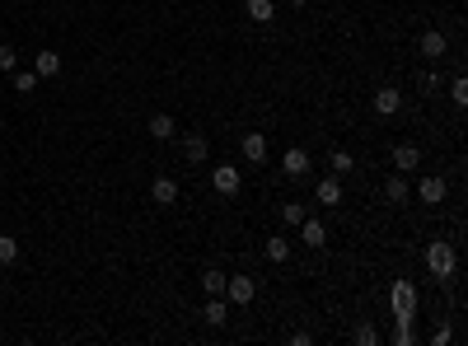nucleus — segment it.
<instances>
[{"mask_svg":"<svg viewBox=\"0 0 468 346\" xmlns=\"http://www.w3.org/2000/svg\"><path fill=\"white\" fill-rule=\"evenodd\" d=\"M454 262H459V257H454V248H450L445 239H431V244H426V271H431L435 281L454 276Z\"/></svg>","mask_w":468,"mask_h":346,"instance_id":"nucleus-1","label":"nucleus"},{"mask_svg":"<svg viewBox=\"0 0 468 346\" xmlns=\"http://www.w3.org/2000/svg\"><path fill=\"white\" fill-rule=\"evenodd\" d=\"M389 304H393V313H398V318H413V313H417V286H413V281H393Z\"/></svg>","mask_w":468,"mask_h":346,"instance_id":"nucleus-2","label":"nucleus"},{"mask_svg":"<svg viewBox=\"0 0 468 346\" xmlns=\"http://www.w3.org/2000/svg\"><path fill=\"white\" fill-rule=\"evenodd\" d=\"M225 295H230V304H253L257 281L253 276H225Z\"/></svg>","mask_w":468,"mask_h":346,"instance_id":"nucleus-3","label":"nucleus"},{"mask_svg":"<svg viewBox=\"0 0 468 346\" xmlns=\"http://www.w3.org/2000/svg\"><path fill=\"white\" fill-rule=\"evenodd\" d=\"M211 183H216V192H220V197H234V192H239V168L234 164H216V173H211Z\"/></svg>","mask_w":468,"mask_h":346,"instance_id":"nucleus-4","label":"nucleus"},{"mask_svg":"<svg viewBox=\"0 0 468 346\" xmlns=\"http://www.w3.org/2000/svg\"><path fill=\"white\" fill-rule=\"evenodd\" d=\"M206 155H211V146H206V136H201V131L183 136V159H188V164H206Z\"/></svg>","mask_w":468,"mask_h":346,"instance_id":"nucleus-5","label":"nucleus"},{"mask_svg":"<svg viewBox=\"0 0 468 346\" xmlns=\"http://www.w3.org/2000/svg\"><path fill=\"white\" fill-rule=\"evenodd\" d=\"M398 108H403V90H389V85H384V90L375 94V112L379 117H393Z\"/></svg>","mask_w":468,"mask_h":346,"instance_id":"nucleus-6","label":"nucleus"},{"mask_svg":"<svg viewBox=\"0 0 468 346\" xmlns=\"http://www.w3.org/2000/svg\"><path fill=\"white\" fill-rule=\"evenodd\" d=\"M281 168H286L290 178H304V173H309V155H304L300 146H290V150H286V159H281Z\"/></svg>","mask_w":468,"mask_h":346,"instance_id":"nucleus-7","label":"nucleus"},{"mask_svg":"<svg viewBox=\"0 0 468 346\" xmlns=\"http://www.w3.org/2000/svg\"><path fill=\"white\" fill-rule=\"evenodd\" d=\"M150 136H155V141H174V136H179V122H174L169 112H155V117H150Z\"/></svg>","mask_w":468,"mask_h":346,"instance_id":"nucleus-8","label":"nucleus"},{"mask_svg":"<svg viewBox=\"0 0 468 346\" xmlns=\"http://www.w3.org/2000/svg\"><path fill=\"white\" fill-rule=\"evenodd\" d=\"M300 234H304V244H309V248H324V244H328V229H324V220H309V215L300 220Z\"/></svg>","mask_w":468,"mask_h":346,"instance_id":"nucleus-9","label":"nucleus"},{"mask_svg":"<svg viewBox=\"0 0 468 346\" xmlns=\"http://www.w3.org/2000/svg\"><path fill=\"white\" fill-rule=\"evenodd\" d=\"M150 197H155L159 206H174V201H179V183H174V178H155V183H150Z\"/></svg>","mask_w":468,"mask_h":346,"instance_id":"nucleus-10","label":"nucleus"},{"mask_svg":"<svg viewBox=\"0 0 468 346\" xmlns=\"http://www.w3.org/2000/svg\"><path fill=\"white\" fill-rule=\"evenodd\" d=\"M314 201H319V206H337V201H342V183H337V178H324L319 188H314Z\"/></svg>","mask_w":468,"mask_h":346,"instance_id":"nucleus-11","label":"nucleus"},{"mask_svg":"<svg viewBox=\"0 0 468 346\" xmlns=\"http://www.w3.org/2000/svg\"><path fill=\"white\" fill-rule=\"evenodd\" d=\"M201 318H206L211 328H220L225 318H230V304H225L220 295H211V300H206V309H201Z\"/></svg>","mask_w":468,"mask_h":346,"instance_id":"nucleus-12","label":"nucleus"},{"mask_svg":"<svg viewBox=\"0 0 468 346\" xmlns=\"http://www.w3.org/2000/svg\"><path fill=\"white\" fill-rule=\"evenodd\" d=\"M244 155L253 159V164H262V159H267V136L248 131V136H244Z\"/></svg>","mask_w":468,"mask_h":346,"instance_id":"nucleus-13","label":"nucleus"},{"mask_svg":"<svg viewBox=\"0 0 468 346\" xmlns=\"http://www.w3.org/2000/svg\"><path fill=\"white\" fill-rule=\"evenodd\" d=\"M393 164H398V173H408V168L422 164V150H417V146H398V150H393Z\"/></svg>","mask_w":468,"mask_h":346,"instance_id":"nucleus-14","label":"nucleus"},{"mask_svg":"<svg viewBox=\"0 0 468 346\" xmlns=\"http://www.w3.org/2000/svg\"><path fill=\"white\" fill-rule=\"evenodd\" d=\"M445 52H450L445 33H435V28H431V33L422 38V56H431V61H435V56H445Z\"/></svg>","mask_w":468,"mask_h":346,"instance_id":"nucleus-15","label":"nucleus"},{"mask_svg":"<svg viewBox=\"0 0 468 346\" xmlns=\"http://www.w3.org/2000/svg\"><path fill=\"white\" fill-rule=\"evenodd\" d=\"M244 10H248V19H253V23H272V19H277V10H272V0H248Z\"/></svg>","mask_w":468,"mask_h":346,"instance_id":"nucleus-16","label":"nucleus"},{"mask_svg":"<svg viewBox=\"0 0 468 346\" xmlns=\"http://www.w3.org/2000/svg\"><path fill=\"white\" fill-rule=\"evenodd\" d=\"M417 192H422V201H445V178H435V173H431V178H422Z\"/></svg>","mask_w":468,"mask_h":346,"instance_id":"nucleus-17","label":"nucleus"},{"mask_svg":"<svg viewBox=\"0 0 468 346\" xmlns=\"http://www.w3.org/2000/svg\"><path fill=\"white\" fill-rule=\"evenodd\" d=\"M33 70H38V75H61V56H56V52H38Z\"/></svg>","mask_w":468,"mask_h":346,"instance_id":"nucleus-18","label":"nucleus"},{"mask_svg":"<svg viewBox=\"0 0 468 346\" xmlns=\"http://www.w3.org/2000/svg\"><path fill=\"white\" fill-rule=\"evenodd\" d=\"M384 197H389V201H408V178H403V173H393V178L384 183Z\"/></svg>","mask_w":468,"mask_h":346,"instance_id":"nucleus-19","label":"nucleus"},{"mask_svg":"<svg viewBox=\"0 0 468 346\" xmlns=\"http://www.w3.org/2000/svg\"><path fill=\"white\" fill-rule=\"evenodd\" d=\"M38 80H43L38 70H14V90H19V94H33V90H38Z\"/></svg>","mask_w":468,"mask_h":346,"instance_id":"nucleus-20","label":"nucleus"},{"mask_svg":"<svg viewBox=\"0 0 468 346\" xmlns=\"http://www.w3.org/2000/svg\"><path fill=\"white\" fill-rule=\"evenodd\" d=\"M14 257H19V244H14L10 234H0V267H10Z\"/></svg>","mask_w":468,"mask_h":346,"instance_id":"nucleus-21","label":"nucleus"},{"mask_svg":"<svg viewBox=\"0 0 468 346\" xmlns=\"http://www.w3.org/2000/svg\"><path fill=\"white\" fill-rule=\"evenodd\" d=\"M267 257H272V262H286V257H290V239H267Z\"/></svg>","mask_w":468,"mask_h":346,"instance_id":"nucleus-22","label":"nucleus"},{"mask_svg":"<svg viewBox=\"0 0 468 346\" xmlns=\"http://www.w3.org/2000/svg\"><path fill=\"white\" fill-rule=\"evenodd\" d=\"M393 342H398V346L417 342V333H413V318H398V328H393Z\"/></svg>","mask_w":468,"mask_h":346,"instance_id":"nucleus-23","label":"nucleus"},{"mask_svg":"<svg viewBox=\"0 0 468 346\" xmlns=\"http://www.w3.org/2000/svg\"><path fill=\"white\" fill-rule=\"evenodd\" d=\"M328 164H333V173H351V168H356V159L346 155V150H333V159H328Z\"/></svg>","mask_w":468,"mask_h":346,"instance_id":"nucleus-24","label":"nucleus"},{"mask_svg":"<svg viewBox=\"0 0 468 346\" xmlns=\"http://www.w3.org/2000/svg\"><path fill=\"white\" fill-rule=\"evenodd\" d=\"M201 286H206V295H225V271H206Z\"/></svg>","mask_w":468,"mask_h":346,"instance_id":"nucleus-25","label":"nucleus"},{"mask_svg":"<svg viewBox=\"0 0 468 346\" xmlns=\"http://www.w3.org/2000/svg\"><path fill=\"white\" fill-rule=\"evenodd\" d=\"M281 220H286V225H300L304 220V206H300V201H286V206H281Z\"/></svg>","mask_w":468,"mask_h":346,"instance_id":"nucleus-26","label":"nucleus"},{"mask_svg":"<svg viewBox=\"0 0 468 346\" xmlns=\"http://www.w3.org/2000/svg\"><path fill=\"white\" fill-rule=\"evenodd\" d=\"M450 99H454L459 108H464V103H468V80H464V75H459L454 85H450Z\"/></svg>","mask_w":468,"mask_h":346,"instance_id":"nucleus-27","label":"nucleus"},{"mask_svg":"<svg viewBox=\"0 0 468 346\" xmlns=\"http://www.w3.org/2000/svg\"><path fill=\"white\" fill-rule=\"evenodd\" d=\"M356 342H361V346H375V342H379V333L366 323V328H356Z\"/></svg>","mask_w":468,"mask_h":346,"instance_id":"nucleus-28","label":"nucleus"},{"mask_svg":"<svg viewBox=\"0 0 468 346\" xmlns=\"http://www.w3.org/2000/svg\"><path fill=\"white\" fill-rule=\"evenodd\" d=\"M14 61H19V52L14 47H0V70H14Z\"/></svg>","mask_w":468,"mask_h":346,"instance_id":"nucleus-29","label":"nucleus"},{"mask_svg":"<svg viewBox=\"0 0 468 346\" xmlns=\"http://www.w3.org/2000/svg\"><path fill=\"white\" fill-rule=\"evenodd\" d=\"M286 5H290V10H304V5H309V0H286Z\"/></svg>","mask_w":468,"mask_h":346,"instance_id":"nucleus-30","label":"nucleus"}]
</instances>
